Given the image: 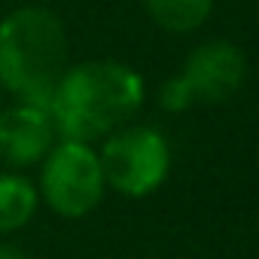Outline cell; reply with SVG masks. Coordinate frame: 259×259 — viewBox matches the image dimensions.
I'll return each instance as SVG.
<instances>
[{"instance_id":"1","label":"cell","mask_w":259,"mask_h":259,"mask_svg":"<svg viewBox=\"0 0 259 259\" xmlns=\"http://www.w3.org/2000/svg\"><path fill=\"white\" fill-rule=\"evenodd\" d=\"M144 98L147 89L135 67L95 58L64 70L49 98V113L58 138L95 144L132 122L141 113Z\"/></svg>"},{"instance_id":"2","label":"cell","mask_w":259,"mask_h":259,"mask_svg":"<svg viewBox=\"0 0 259 259\" xmlns=\"http://www.w3.org/2000/svg\"><path fill=\"white\" fill-rule=\"evenodd\" d=\"M67 67V31L52 10L19 7L0 19V92L49 107Z\"/></svg>"},{"instance_id":"3","label":"cell","mask_w":259,"mask_h":259,"mask_svg":"<svg viewBox=\"0 0 259 259\" xmlns=\"http://www.w3.org/2000/svg\"><path fill=\"white\" fill-rule=\"evenodd\" d=\"M37 192L40 201H46V207L64 220L89 217L107 192L98 150L82 141L58 138L40 162Z\"/></svg>"},{"instance_id":"4","label":"cell","mask_w":259,"mask_h":259,"mask_svg":"<svg viewBox=\"0 0 259 259\" xmlns=\"http://www.w3.org/2000/svg\"><path fill=\"white\" fill-rule=\"evenodd\" d=\"M98 159L107 186L128 198L156 192L171 171V147L159 128L150 125H122L107 135Z\"/></svg>"},{"instance_id":"5","label":"cell","mask_w":259,"mask_h":259,"mask_svg":"<svg viewBox=\"0 0 259 259\" xmlns=\"http://www.w3.org/2000/svg\"><path fill=\"white\" fill-rule=\"evenodd\" d=\"M247 79V58L229 40H207L195 46L180 73L162 85V107L171 113L189 110L195 104H223L238 95Z\"/></svg>"},{"instance_id":"6","label":"cell","mask_w":259,"mask_h":259,"mask_svg":"<svg viewBox=\"0 0 259 259\" xmlns=\"http://www.w3.org/2000/svg\"><path fill=\"white\" fill-rule=\"evenodd\" d=\"M58 141V128L43 104L19 101L0 110V171H25L46 159Z\"/></svg>"},{"instance_id":"7","label":"cell","mask_w":259,"mask_h":259,"mask_svg":"<svg viewBox=\"0 0 259 259\" xmlns=\"http://www.w3.org/2000/svg\"><path fill=\"white\" fill-rule=\"evenodd\" d=\"M40 207V192L22 171H0V235L25 229Z\"/></svg>"},{"instance_id":"8","label":"cell","mask_w":259,"mask_h":259,"mask_svg":"<svg viewBox=\"0 0 259 259\" xmlns=\"http://www.w3.org/2000/svg\"><path fill=\"white\" fill-rule=\"evenodd\" d=\"M144 10L162 31L192 34L210 19L213 0H144Z\"/></svg>"},{"instance_id":"9","label":"cell","mask_w":259,"mask_h":259,"mask_svg":"<svg viewBox=\"0 0 259 259\" xmlns=\"http://www.w3.org/2000/svg\"><path fill=\"white\" fill-rule=\"evenodd\" d=\"M0 259H28L22 247L10 244V241H0Z\"/></svg>"},{"instance_id":"10","label":"cell","mask_w":259,"mask_h":259,"mask_svg":"<svg viewBox=\"0 0 259 259\" xmlns=\"http://www.w3.org/2000/svg\"><path fill=\"white\" fill-rule=\"evenodd\" d=\"M0 110H4V107H0Z\"/></svg>"}]
</instances>
